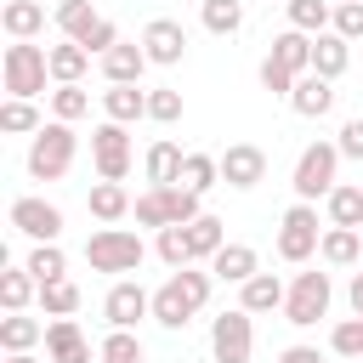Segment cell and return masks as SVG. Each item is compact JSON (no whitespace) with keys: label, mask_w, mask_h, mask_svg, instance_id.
Listing matches in <instances>:
<instances>
[{"label":"cell","mask_w":363,"mask_h":363,"mask_svg":"<svg viewBox=\"0 0 363 363\" xmlns=\"http://www.w3.org/2000/svg\"><path fill=\"white\" fill-rule=\"evenodd\" d=\"M329 28L346 34V40H363V0H335V23Z\"/></svg>","instance_id":"44"},{"label":"cell","mask_w":363,"mask_h":363,"mask_svg":"<svg viewBox=\"0 0 363 363\" xmlns=\"http://www.w3.org/2000/svg\"><path fill=\"white\" fill-rule=\"evenodd\" d=\"M85 204H91V216L108 221V227L130 216V193H125V182H91V199H85Z\"/></svg>","instance_id":"22"},{"label":"cell","mask_w":363,"mask_h":363,"mask_svg":"<svg viewBox=\"0 0 363 363\" xmlns=\"http://www.w3.org/2000/svg\"><path fill=\"white\" fill-rule=\"evenodd\" d=\"M329 352L363 363V312H352V318H340V323L329 329Z\"/></svg>","instance_id":"38"},{"label":"cell","mask_w":363,"mask_h":363,"mask_svg":"<svg viewBox=\"0 0 363 363\" xmlns=\"http://www.w3.org/2000/svg\"><path fill=\"white\" fill-rule=\"evenodd\" d=\"M210 289H216V272L176 267V272H170V278L153 289V323H159V329H187V323L204 312Z\"/></svg>","instance_id":"1"},{"label":"cell","mask_w":363,"mask_h":363,"mask_svg":"<svg viewBox=\"0 0 363 363\" xmlns=\"http://www.w3.org/2000/svg\"><path fill=\"white\" fill-rule=\"evenodd\" d=\"M318 261H323V267H357V261H363V238H357V227H323Z\"/></svg>","instance_id":"20"},{"label":"cell","mask_w":363,"mask_h":363,"mask_svg":"<svg viewBox=\"0 0 363 363\" xmlns=\"http://www.w3.org/2000/svg\"><path fill=\"white\" fill-rule=\"evenodd\" d=\"M45 357L51 363H91V340L74 318H51L45 323Z\"/></svg>","instance_id":"14"},{"label":"cell","mask_w":363,"mask_h":363,"mask_svg":"<svg viewBox=\"0 0 363 363\" xmlns=\"http://www.w3.org/2000/svg\"><path fill=\"white\" fill-rule=\"evenodd\" d=\"M23 238H34V244H57L62 238V210L57 204H45V199H11V216H6Z\"/></svg>","instance_id":"11"},{"label":"cell","mask_w":363,"mask_h":363,"mask_svg":"<svg viewBox=\"0 0 363 363\" xmlns=\"http://www.w3.org/2000/svg\"><path fill=\"white\" fill-rule=\"evenodd\" d=\"M182 187H193V193L221 187V159H216V153H187V159H182Z\"/></svg>","instance_id":"36"},{"label":"cell","mask_w":363,"mask_h":363,"mask_svg":"<svg viewBox=\"0 0 363 363\" xmlns=\"http://www.w3.org/2000/svg\"><path fill=\"white\" fill-rule=\"evenodd\" d=\"M74 153H79L74 125H68V119H45V125L34 130V142H28V176H34V182H62L68 164H74Z\"/></svg>","instance_id":"2"},{"label":"cell","mask_w":363,"mask_h":363,"mask_svg":"<svg viewBox=\"0 0 363 363\" xmlns=\"http://www.w3.org/2000/svg\"><path fill=\"white\" fill-rule=\"evenodd\" d=\"M221 244H227V221H221V216L204 210L199 221H187V250H193V261H210Z\"/></svg>","instance_id":"28"},{"label":"cell","mask_w":363,"mask_h":363,"mask_svg":"<svg viewBox=\"0 0 363 363\" xmlns=\"http://www.w3.org/2000/svg\"><path fill=\"white\" fill-rule=\"evenodd\" d=\"M278 363H323V357H318V346H284Z\"/></svg>","instance_id":"48"},{"label":"cell","mask_w":363,"mask_h":363,"mask_svg":"<svg viewBox=\"0 0 363 363\" xmlns=\"http://www.w3.org/2000/svg\"><path fill=\"white\" fill-rule=\"evenodd\" d=\"M295 79H301V74H289L278 57H267V62H261V85H267L272 96H289V91H295Z\"/></svg>","instance_id":"45"},{"label":"cell","mask_w":363,"mask_h":363,"mask_svg":"<svg viewBox=\"0 0 363 363\" xmlns=\"http://www.w3.org/2000/svg\"><path fill=\"white\" fill-rule=\"evenodd\" d=\"M159 261L176 272V267H193V250H187V227H159Z\"/></svg>","instance_id":"42"},{"label":"cell","mask_w":363,"mask_h":363,"mask_svg":"<svg viewBox=\"0 0 363 363\" xmlns=\"http://www.w3.org/2000/svg\"><path fill=\"white\" fill-rule=\"evenodd\" d=\"M284 295H289V289H284L278 272H255V278L238 284V306L255 312V318H261V312H284Z\"/></svg>","instance_id":"17"},{"label":"cell","mask_w":363,"mask_h":363,"mask_svg":"<svg viewBox=\"0 0 363 363\" xmlns=\"http://www.w3.org/2000/svg\"><path fill=\"white\" fill-rule=\"evenodd\" d=\"M96 6L91 0H57V28H62V40H85L91 28H96Z\"/></svg>","instance_id":"33"},{"label":"cell","mask_w":363,"mask_h":363,"mask_svg":"<svg viewBox=\"0 0 363 363\" xmlns=\"http://www.w3.org/2000/svg\"><path fill=\"white\" fill-rule=\"evenodd\" d=\"M147 68H153V62H147L142 40H119V45L102 57V79H108V85H142Z\"/></svg>","instance_id":"15"},{"label":"cell","mask_w":363,"mask_h":363,"mask_svg":"<svg viewBox=\"0 0 363 363\" xmlns=\"http://www.w3.org/2000/svg\"><path fill=\"white\" fill-rule=\"evenodd\" d=\"M102 113L119 119V125H136V119H147V91L142 85H108L102 91Z\"/></svg>","instance_id":"21"},{"label":"cell","mask_w":363,"mask_h":363,"mask_svg":"<svg viewBox=\"0 0 363 363\" xmlns=\"http://www.w3.org/2000/svg\"><path fill=\"white\" fill-rule=\"evenodd\" d=\"M0 28H6L11 40H34V34L45 28V6H40V0H6Z\"/></svg>","instance_id":"25"},{"label":"cell","mask_w":363,"mask_h":363,"mask_svg":"<svg viewBox=\"0 0 363 363\" xmlns=\"http://www.w3.org/2000/svg\"><path fill=\"white\" fill-rule=\"evenodd\" d=\"M45 119H40V108L28 102V96H6V108H0V130L6 136H34Z\"/></svg>","instance_id":"35"},{"label":"cell","mask_w":363,"mask_h":363,"mask_svg":"<svg viewBox=\"0 0 363 363\" xmlns=\"http://www.w3.org/2000/svg\"><path fill=\"white\" fill-rule=\"evenodd\" d=\"M45 79H51V51L45 45H28V40H11L6 57H0V85L6 96H45Z\"/></svg>","instance_id":"3"},{"label":"cell","mask_w":363,"mask_h":363,"mask_svg":"<svg viewBox=\"0 0 363 363\" xmlns=\"http://www.w3.org/2000/svg\"><path fill=\"white\" fill-rule=\"evenodd\" d=\"M40 312H45V318H74V312H79V284H74V278L40 284Z\"/></svg>","instance_id":"32"},{"label":"cell","mask_w":363,"mask_h":363,"mask_svg":"<svg viewBox=\"0 0 363 363\" xmlns=\"http://www.w3.org/2000/svg\"><path fill=\"white\" fill-rule=\"evenodd\" d=\"M346 62H352V40H346V34H335V28L312 34V74L340 79V74H346Z\"/></svg>","instance_id":"18"},{"label":"cell","mask_w":363,"mask_h":363,"mask_svg":"<svg viewBox=\"0 0 363 363\" xmlns=\"http://www.w3.org/2000/svg\"><path fill=\"white\" fill-rule=\"evenodd\" d=\"M85 68H91V51H85L79 40L51 45V79H57V85H79V79H85Z\"/></svg>","instance_id":"27"},{"label":"cell","mask_w":363,"mask_h":363,"mask_svg":"<svg viewBox=\"0 0 363 363\" xmlns=\"http://www.w3.org/2000/svg\"><path fill=\"white\" fill-rule=\"evenodd\" d=\"M318 244H323V233H318V210H312L306 199H295V204L284 210V221H278V255H284L289 267H301V261L318 255Z\"/></svg>","instance_id":"6"},{"label":"cell","mask_w":363,"mask_h":363,"mask_svg":"<svg viewBox=\"0 0 363 363\" xmlns=\"http://www.w3.org/2000/svg\"><path fill=\"white\" fill-rule=\"evenodd\" d=\"M284 11H289V28H301V34H323L335 23V6L329 0H289Z\"/></svg>","instance_id":"37"},{"label":"cell","mask_w":363,"mask_h":363,"mask_svg":"<svg viewBox=\"0 0 363 363\" xmlns=\"http://www.w3.org/2000/svg\"><path fill=\"white\" fill-rule=\"evenodd\" d=\"M79 45H85V51H91V57H108V51H113V45H119V28H113V23H108V17H96V28H91V34H85V40H79Z\"/></svg>","instance_id":"46"},{"label":"cell","mask_w":363,"mask_h":363,"mask_svg":"<svg viewBox=\"0 0 363 363\" xmlns=\"http://www.w3.org/2000/svg\"><path fill=\"white\" fill-rule=\"evenodd\" d=\"M278 6H289V0H278Z\"/></svg>","instance_id":"51"},{"label":"cell","mask_w":363,"mask_h":363,"mask_svg":"<svg viewBox=\"0 0 363 363\" xmlns=\"http://www.w3.org/2000/svg\"><path fill=\"white\" fill-rule=\"evenodd\" d=\"M289 108H295L301 119H323V113L335 108V79H323V74H301L295 91H289Z\"/></svg>","instance_id":"16"},{"label":"cell","mask_w":363,"mask_h":363,"mask_svg":"<svg viewBox=\"0 0 363 363\" xmlns=\"http://www.w3.org/2000/svg\"><path fill=\"white\" fill-rule=\"evenodd\" d=\"M147 119H159V125H176V119H182V91H170V85H153V91H147Z\"/></svg>","instance_id":"43"},{"label":"cell","mask_w":363,"mask_h":363,"mask_svg":"<svg viewBox=\"0 0 363 363\" xmlns=\"http://www.w3.org/2000/svg\"><path fill=\"white\" fill-rule=\"evenodd\" d=\"M199 23H204L210 34H221V40H233V34L244 28V0H204V6H199Z\"/></svg>","instance_id":"29"},{"label":"cell","mask_w":363,"mask_h":363,"mask_svg":"<svg viewBox=\"0 0 363 363\" xmlns=\"http://www.w3.org/2000/svg\"><path fill=\"white\" fill-rule=\"evenodd\" d=\"M335 170H340V147L335 142H306L301 147V159H295V199H306V204H318V199H329L335 193Z\"/></svg>","instance_id":"5"},{"label":"cell","mask_w":363,"mask_h":363,"mask_svg":"<svg viewBox=\"0 0 363 363\" xmlns=\"http://www.w3.org/2000/svg\"><path fill=\"white\" fill-rule=\"evenodd\" d=\"M96 363H147V352H142L136 329H108L96 346Z\"/></svg>","instance_id":"34"},{"label":"cell","mask_w":363,"mask_h":363,"mask_svg":"<svg viewBox=\"0 0 363 363\" xmlns=\"http://www.w3.org/2000/svg\"><path fill=\"white\" fill-rule=\"evenodd\" d=\"M6 363H40L34 352H6Z\"/></svg>","instance_id":"50"},{"label":"cell","mask_w":363,"mask_h":363,"mask_svg":"<svg viewBox=\"0 0 363 363\" xmlns=\"http://www.w3.org/2000/svg\"><path fill=\"white\" fill-rule=\"evenodd\" d=\"M335 147H340V159H363V119H346L340 136H335Z\"/></svg>","instance_id":"47"},{"label":"cell","mask_w":363,"mask_h":363,"mask_svg":"<svg viewBox=\"0 0 363 363\" xmlns=\"http://www.w3.org/2000/svg\"><path fill=\"white\" fill-rule=\"evenodd\" d=\"M261 176H267V153H261L255 142H233V147L221 153V182H227V187L250 193V187H261Z\"/></svg>","instance_id":"13"},{"label":"cell","mask_w":363,"mask_h":363,"mask_svg":"<svg viewBox=\"0 0 363 363\" xmlns=\"http://www.w3.org/2000/svg\"><path fill=\"white\" fill-rule=\"evenodd\" d=\"M91 164H96L102 182H125L130 176V136H125L119 119H102L91 130Z\"/></svg>","instance_id":"9"},{"label":"cell","mask_w":363,"mask_h":363,"mask_svg":"<svg viewBox=\"0 0 363 363\" xmlns=\"http://www.w3.org/2000/svg\"><path fill=\"white\" fill-rule=\"evenodd\" d=\"M267 57H278L289 74H312V34H301V28H284L278 40H272V51Z\"/></svg>","instance_id":"26"},{"label":"cell","mask_w":363,"mask_h":363,"mask_svg":"<svg viewBox=\"0 0 363 363\" xmlns=\"http://www.w3.org/2000/svg\"><path fill=\"white\" fill-rule=\"evenodd\" d=\"M23 267H28L40 284H51V278H68V255H62V244H34Z\"/></svg>","instance_id":"39"},{"label":"cell","mask_w":363,"mask_h":363,"mask_svg":"<svg viewBox=\"0 0 363 363\" xmlns=\"http://www.w3.org/2000/svg\"><path fill=\"white\" fill-rule=\"evenodd\" d=\"M323 204H329V227H363V187L335 182V193Z\"/></svg>","instance_id":"30"},{"label":"cell","mask_w":363,"mask_h":363,"mask_svg":"<svg viewBox=\"0 0 363 363\" xmlns=\"http://www.w3.org/2000/svg\"><path fill=\"white\" fill-rule=\"evenodd\" d=\"M255 312H244V306H227L221 318H210V357L216 363H250V352H255V323H250Z\"/></svg>","instance_id":"8"},{"label":"cell","mask_w":363,"mask_h":363,"mask_svg":"<svg viewBox=\"0 0 363 363\" xmlns=\"http://www.w3.org/2000/svg\"><path fill=\"white\" fill-rule=\"evenodd\" d=\"M182 159H187V153H182L176 142H153V147H147V182H153V187L182 182Z\"/></svg>","instance_id":"31"},{"label":"cell","mask_w":363,"mask_h":363,"mask_svg":"<svg viewBox=\"0 0 363 363\" xmlns=\"http://www.w3.org/2000/svg\"><path fill=\"white\" fill-rule=\"evenodd\" d=\"M85 113H91V91H85V85H57V91H51V119H68V125H74V119H85Z\"/></svg>","instance_id":"40"},{"label":"cell","mask_w":363,"mask_h":363,"mask_svg":"<svg viewBox=\"0 0 363 363\" xmlns=\"http://www.w3.org/2000/svg\"><path fill=\"white\" fill-rule=\"evenodd\" d=\"M329 301H335L329 272H295V284H289V295H284V323L312 329V323L329 312Z\"/></svg>","instance_id":"7"},{"label":"cell","mask_w":363,"mask_h":363,"mask_svg":"<svg viewBox=\"0 0 363 363\" xmlns=\"http://www.w3.org/2000/svg\"><path fill=\"white\" fill-rule=\"evenodd\" d=\"M28 301H40V278L28 267H6L0 272V306L6 312H28Z\"/></svg>","instance_id":"23"},{"label":"cell","mask_w":363,"mask_h":363,"mask_svg":"<svg viewBox=\"0 0 363 363\" xmlns=\"http://www.w3.org/2000/svg\"><path fill=\"white\" fill-rule=\"evenodd\" d=\"M142 51H147L153 68H176V62L187 57V28H182L176 17H153V23L142 28Z\"/></svg>","instance_id":"12"},{"label":"cell","mask_w":363,"mask_h":363,"mask_svg":"<svg viewBox=\"0 0 363 363\" xmlns=\"http://www.w3.org/2000/svg\"><path fill=\"white\" fill-rule=\"evenodd\" d=\"M102 318H108V329H136L142 318H153V295L136 278H113V289L102 295Z\"/></svg>","instance_id":"10"},{"label":"cell","mask_w":363,"mask_h":363,"mask_svg":"<svg viewBox=\"0 0 363 363\" xmlns=\"http://www.w3.org/2000/svg\"><path fill=\"white\" fill-rule=\"evenodd\" d=\"M346 301H352V312H363V272H352V284H346Z\"/></svg>","instance_id":"49"},{"label":"cell","mask_w":363,"mask_h":363,"mask_svg":"<svg viewBox=\"0 0 363 363\" xmlns=\"http://www.w3.org/2000/svg\"><path fill=\"white\" fill-rule=\"evenodd\" d=\"M85 261H91V272L125 278V272H136V267L147 261V244H142L136 233H125V227H96V233L85 238Z\"/></svg>","instance_id":"4"},{"label":"cell","mask_w":363,"mask_h":363,"mask_svg":"<svg viewBox=\"0 0 363 363\" xmlns=\"http://www.w3.org/2000/svg\"><path fill=\"white\" fill-rule=\"evenodd\" d=\"M210 272H216V284H244V278L261 272V255H255L250 244H221V250L210 255Z\"/></svg>","instance_id":"19"},{"label":"cell","mask_w":363,"mask_h":363,"mask_svg":"<svg viewBox=\"0 0 363 363\" xmlns=\"http://www.w3.org/2000/svg\"><path fill=\"white\" fill-rule=\"evenodd\" d=\"M45 340V323L40 318H28V312H6L0 318V346L6 352H34Z\"/></svg>","instance_id":"24"},{"label":"cell","mask_w":363,"mask_h":363,"mask_svg":"<svg viewBox=\"0 0 363 363\" xmlns=\"http://www.w3.org/2000/svg\"><path fill=\"white\" fill-rule=\"evenodd\" d=\"M130 210H136V227H153V233H159V227H176V221H170V204H164V187H147Z\"/></svg>","instance_id":"41"}]
</instances>
